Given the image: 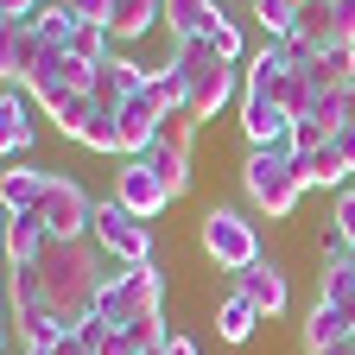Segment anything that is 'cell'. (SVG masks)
<instances>
[{
	"label": "cell",
	"mask_w": 355,
	"mask_h": 355,
	"mask_svg": "<svg viewBox=\"0 0 355 355\" xmlns=\"http://www.w3.org/2000/svg\"><path fill=\"white\" fill-rule=\"evenodd\" d=\"M292 7H304V0H292Z\"/></svg>",
	"instance_id": "obj_38"
},
{
	"label": "cell",
	"mask_w": 355,
	"mask_h": 355,
	"mask_svg": "<svg viewBox=\"0 0 355 355\" xmlns=\"http://www.w3.org/2000/svg\"><path fill=\"white\" fill-rule=\"evenodd\" d=\"M38 58H44L38 26H0V76H7V89L13 83L26 89V76L38 70Z\"/></svg>",
	"instance_id": "obj_13"
},
{
	"label": "cell",
	"mask_w": 355,
	"mask_h": 355,
	"mask_svg": "<svg viewBox=\"0 0 355 355\" xmlns=\"http://www.w3.org/2000/svg\"><path fill=\"white\" fill-rule=\"evenodd\" d=\"M89 241H96L114 266H153V229L127 203H114V197L96 203V229H89Z\"/></svg>",
	"instance_id": "obj_5"
},
{
	"label": "cell",
	"mask_w": 355,
	"mask_h": 355,
	"mask_svg": "<svg viewBox=\"0 0 355 355\" xmlns=\"http://www.w3.org/2000/svg\"><path fill=\"white\" fill-rule=\"evenodd\" d=\"M318 102H324V96H318V89H311V76L292 64V70H286V83H279V108H286L292 121H304V114L318 108Z\"/></svg>",
	"instance_id": "obj_27"
},
{
	"label": "cell",
	"mask_w": 355,
	"mask_h": 355,
	"mask_svg": "<svg viewBox=\"0 0 355 355\" xmlns=\"http://www.w3.org/2000/svg\"><path fill=\"white\" fill-rule=\"evenodd\" d=\"M178 70H184L191 76V114L197 121H216L222 108H229V96H235V89H241V76H235V64H222V58H209V44L203 38H184V44H178V58H171Z\"/></svg>",
	"instance_id": "obj_3"
},
{
	"label": "cell",
	"mask_w": 355,
	"mask_h": 355,
	"mask_svg": "<svg viewBox=\"0 0 355 355\" xmlns=\"http://www.w3.org/2000/svg\"><path fill=\"white\" fill-rule=\"evenodd\" d=\"M343 336H355V330H349V311L318 298V304H311V318H304V349L318 355V349H330V343H343Z\"/></svg>",
	"instance_id": "obj_21"
},
{
	"label": "cell",
	"mask_w": 355,
	"mask_h": 355,
	"mask_svg": "<svg viewBox=\"0 0 355 355\" xmlns=\"http://www.w3.org/2000/svg\"><path fill=\"white\" fill-rule=\"evenodd\" d=\"M146 76L153 70H140V64H133V58H108V64H96V89H89V96H96V108H108V114H121L133 96H140V89H146Z\"/></svg>",
	"instance_id": "obj_11"
},
{
	"label": "cell",
	"mask_w": 355,
	"mask_h": 355,
	"mask_svg": "<svg viewBox=\"0 0 355 355\" xmlns=\"http://www.w3.org/2000/svg\"><path fill=\"white\" fill-rule=\"evenodd\" d=\"M58 355H102V349H89V343H83V336H76V330H70V336H64V343H58Z\"/></svg>",
	"instance_id": "obj_36"
},
{
	"label": "cell",
	"mask_w": 355,
	"mask_h": 355,
	"mask_svg": "<svg viewBox=\"0 0 355 355\" xmlns=\"http://www.w3.org/2000/svg\"><path fill=\"white\" fill-rule=\"evenodd\" d=\"M108 254L96 248V241H44V254L32 260V273H38V292H44V311L64 324V330H76V324H89L96 318V304H102V292H108Z\"/></svg>",
	"instance_id": "obj_1"
},
{
	"label": "cell",
	"mask_w": 355,
	"mask_h": 355,
	"mask_svg": "<svg viewBox=\"0 0 355 355\" xmlns=\"http://www.w3.org/2000/svg\"><path fill=\"white\" fill-rule=\"evenodd\" d=\"M311 76V89L318 96H343V89L355 83V44H330V51H318L311 64H298Z\"/></svg>",
	"instance_id": "obj_17"
},
{
	"label": "cell",
	"mask_w": 355,
	"mask_h": 355,
	"mask_svg": "<svg viewBox=\"0 0 355 355\" xmlns=\"http://www.w3.org/2000/svg\"><path fill=\"white\" fill-rule=\"evenodd\" d=\"M165 19V0H114V19H108V38H140Z\"/></svg>",
	"instance_id": "obj_22"
},
{
	"label": "cell",
	"mask_w": 355,
	"mask_h": 355,
	"mask_svg": "<svg viewBox=\"0 0 355 355\" xmlns=\"http://www.w3.org/2000/svg\"><path fill=\"white\" fill-rule=\"evenodd\" d=\"M159 355H203V349H197V336H171V343H165Z\"/></svg>",
	"instance_id": "obj_34"
},
{
	"label": "cell",
	"mask_w": 355,
	"mask_h": 355,
	"mask_svg": "<svg viewBox=\"0 0 355 355\" xmlns=\"http://www.w3.org/2000/svg\"><path fill=\"white\" fill-rule=\"evenodd\" d=\"M83 146H89V153H108V159H114V153H121V121H114V114L102 108L96 121H89V133H83ZM121 159H127V153H121Z\"/></svg>",
	"instance_id": "obj_28"
},
{
	"label": "cell",
	"mask_w": 355,
	"mask_h": 355,
	"mask_svg": "<svg viewBox=\"0 0 355 355\" xmlns=\"http://www.w3.org/2000/svg\"><path fill=\"white\" fill-rule=\"evenodd\" d=\"M318 355H355V336H343V343H330V349H318Z\"/></svg>",
	"instance_id": "obj_37"
},
{
	"label": "cell",
	"mask_w": 355,
	"mask_h": 355,
	"mask_svg": "<svg viewBox=\"0 0 355 355\" xmlns=\"http://www.w3.org/2000/svg\"><path fill=\"white\" fill-rule=\"evenodd\" d=\"M241 191H248V203H254L266 222H286V216L298 209V197H304V178H298V165H292V146L248 153V165H241Z\"/></svg>",
	"instance_id": "obj_2"
},
{
	"label": "cell",
	"mask_w": 355,
	"mask_h": 355,
	"mask_svg": "<svg viewBox=\"0 0 355 355\" xmlns=\"http://www.w3.org/2000/svg\"><path fill=\"white\" fill-rule=\"evenodd\" d=\"M89 89H96V64H83L70 44H44L38 70L26 76V96L44 102V108H58V102H70V96H89Z\"/></svg>",
	"instance_id": "obj_6"
},
{
	"label": "cell",
	"mask_w": 355,
	"mask_h": 355,
	"mask_svg": "<svg viewBox=\"0 0 355 355\" xmlns=\"http://www.w3.org/2000/svg\"><path fill=\"white\" fill-rule=\"evenodd\" d=\"M44 114L58 121V133H64V140H76V146H83V133H89V121H96L102 108H96V96H70V102H58V108H44Z\"/></svg>",
	"instance_id": "obj_25"
},
{
	"label": "cell",
	"mask_w": 355,
	"mask_h": 355,
	"mask_svg": "<svg viewBox=\"0 0 355 355\" xmlns=\"http://www.w3.org/2000/svg\"><path fill=\"white\" fill-rule=\"evenodd\" d=\"M114 203H127L140 222H153V216H165V203H171V184L146 165V159H121V171H114Z\"/></svg>",
	"instance_id": "obj_10"
},
{
	"label": "cell",
	"mask_w": 355,
	"mask_h": 355,
	"mask_svg": "<svg viewBox=\"0 0 355 355\" xmlns=\"http://www.w3.org/2000/svg\"><path fill=\"white\" fill-rule=\"evenodd\" d=\"M44 184H51V171H38V165H7V171H0V203H7V209H38Z\"/></svg>",
	"instance_id": "obj_20"
},
{
	"label": "cell",
	"mask_w": 355,
	"mask_h": 355,
	"mask_svg": "<svg viewBox=\"0 0 355 355\" xmlns=\"http://www.w3.org/2000/svg\"><path fill=\"white\" fill-rule=\"evenodd\" d=\"M32 26H38V38H44V44H64V38L76 32V13H70V0H64V7H38V19H32Z\"/></svg>",
	"instance_id": "obj_29"
},
{
	"label": "cell",
	"mask_w": 355,
	"mask_h": 355,
	"mask_svg": "<svg viewBox=\"0 0 355 355\" xmlns=\"http://www.w3.org/2000/svg\"><path fill=\"white\" fill-rule=\"evenodd\" d=\"M241 133H248V146L266 153V146H292V114L279 102H266V96H241Z\"/></svg>",
	"instance_id": "obj_12"
},
{
	"label": "cell",
	"mask_w": 355,
	"mask_h": 355,
	"mask_svg": "<svg viewBox=\"0 0 355 355\" xmlns=\"http://www.w3.org/2000/svg\"><path fill=\"white\" fill-rule=\"evenodd\" d=\"M292 38H304L311 51L349 44V32H343V13H336V0H304V7H298V32H292Z\"/></svg>",
	"instance_id": "obj_16"
},
{
	"label": "cell",
	"mask_w": 355,
	"mask_h": 355,
	"mask_svg": "<svg viewBox=\"0 0 355 355\" xmlns=\"http://www.w3.org/2000/svg\"><path fill=\"white\" fill-rule=\"evenodd\" d=\"M203 254L222 266V273H248L254 260H266L254 222H248L241 209H209V216H203Z\"/></svg>",
	"instance_id": "obj_8"
},
{
	"label": "cell",
	"mask_w": 355,
	"mask_h": 355,
	"mask_svg": "<svg viewBox=\"0 0 355 355\" xmlns=\"http://www.w3.org/2000/svg\"><path fill=\"white\" fill-rule=\"evenodd\" d=\"M76 336H83L89 349H108V343H114V324H108L102 311H96V318H89V324H76Z\"/></svg>",
	"instance_id": "obj_31"
},
{
	"label": "cell",
	"mask_w": 355,
	"mask_h": 355,
	"mask_svg": "<svg viewBox=\"0 0 355 355\" xmlns=\"http://www.w3.org/2000/svg\"><path fill=\"white\" fill-rule=\"evenodd\" d=\"M330 235L355 254V184H343V197H336V216H330Z\"/></svg>",
	"instance_id": "obj_30"
},
{
	"label": "cell",
	"mask_w": 355,
	"mask_h": 355,
	"mask_svg": "<svg viewBox=\"0 0 355 355\" xmlns=\"http://www.w3.org/2000/svg\"><path fill=\"white\" fill-rule=\"evenodd\" d=\"M292 165H298V178H304V191H336L343 178H349V171H343V159H336L330 146H324V153H304V159L292 153Z\"/></svg>",
	"instance_id": "obj_24"
},
{
	"label": "cell",
	"mask_w": 355,
	"mask_h": 355,
	"mask_svg": "<svg viewBox=\"0 0 355 355\" xmlns=\"http://www.w3.org/2000/svg\"><path fill=\"white\" fill-rule=\"evenodd\" d=\"M209 19H216V0H165V26H171L178 44H184V38H203Z\"/></svg>",
	"instance_id": "obj_23"
},
{
	"label": "cell",
	"mask_w": 355,
	"mask_h": 355,
	"mask_svg": "<svg viewBox=\"0 0 355 355\" xmlns=\"http://www.w3.org/2000/svg\"><path fill=\"white\" fill-rule=\"evenodd\" d=\"M44 241H51V229H44L38 209H7V266H32Z\"/></svg>",
	"instance_id": "obj_14"
},
{
	"label": "cell",
	"mask_w": 355,
	"mask_h": 355,
	"mask_svg": "<svg viewBox=\"0 0 355 355\" xmlns=\"http://www.w3.org/2000/svg\"><path fill=\"white\" fill-rule=\"evenodd\" d=\"M330 153L343 159V171H355V127H343L336 140H330Z\"/></svg>",
	"instance_id": "obj_33"
},
{
	"label": "cell",
	"mask_w": 355,
	"mask_h": 355,
	"mask_svg": "<svg viewBox=\"0 0 355 355\" xmlns=\"http://www.w3.org/2000/svg\"><path fill=\"white\" fill-rule=\"evenodd\" d=\"M26 146H32V108H26L19 89H7L0 96V153H7V165L26 159Z\"/></svg>",
	"instance_id": "obj_18"
},
{
	"label": "cell",
	"mask_w": 355,
	"mask_h": 355,
	"mask_svg": "<svg viewBox=\"0 0 355 355\" xmlns=\"http://www.w3.org/2000/svg\"><path fill=\"white\" fill-rule=\"evenodd\" d=\"M235 292H248L260 311H266V318H279V311H286V273H279V260H254L248 266V273H235Z\"/></svg>",
	"instance_id": "obj_15"
},
{
	"label": "cell",
	"mask_w": 355,
	"mask_h": 355,
	"mask_svg": "<svg viewBox=\"0 0 355 355\" xmlns=\"http://www.w3.org/2000/svg\"><path fill=\"white\" fill-rule=\"evenodd\" d=\"M203 44H209V58H222V64H241L248 58V44H241V26L216 7V19H209V32H203Z\"/></svg>",
	"instance_id": "obj_26"
},
{
	"label": "cell",
	"mask_w": 355,
	"mask_h": 355,
	"mask_svg": "<svg viewBox=\"0 0 355 355\" xmlns=\"http://www.w3.org/2000/svg\"><path fill=\"white\" fill-rule=\"evenodd\" d=\"M260 324H266V311H260L248 292H229V298H222V311H216V336H222V343H248Z\"/></svg>",
	"instance_id": "obj_19"
},
{
	"label": "cell",
	"mask_w": 355,
	"mask_h": 355,
	"mask_svg": "<svg viewBox=\"0 0 355 355\" xmlns=\"http://www.w3.org/2000/svg\"><path fill=\"white\" fill-rule=\"evenodd\" d=\"M102 318L121 330V324H140V318H165V273L159 266H114V279L102 292Z\"/></svg>",
	"instance_id": "obj_4"
},
{
	"label": "cell",
	"mask_w": 355,
	"mask_h": 355,
	"mask_svg": "<svg viewBox=\"0 0 355 355\" xmlns=\"http://www.w3.org/2000/svg\"><path fill=\"white\" fill-rule=\"evenodd\" d=\"M336 114H343V127H355V83L343 89V96H336Z\"/></svg>",
	"instance_id": "obj_35"
},
{
	"label": "cell",
	"mask_w": 355,
	"mask_h": 355,
	"mask_svg": "<svg viewBox=\"0 0 355 355\" xmlns=\"http://www.w3.org/2000/svg\"><path fill=\"white\" fill-rule=\"evenodd\" d=\"M191 140H197V114H191V108H178V114H165L159 140H153V153H146V165L171 184V197H184V191H191Z\"/></svg>",
	"instance_id": "obj_9"
},
{
	"label": "cell",
	"mask_w": 355,
	"mask_h": 355,
	"mask_svg": "<svg viewBox=\"0 0 355 355\" xmlns=\"http://www.w3.org/2000/svg\"><path fill=\"white\" fill-rule=\"evenodd\" d=\"M38 216H44V229H51V241H89V229H96V197H89L76 178L51 171V184L38 197Z\"/></svg>",
	"instance_id": "obj_7"
},
{
	"label": "cell",
	"mask_w": 355,
	"mask_h": 355,
	"mask_svg": "<svg viewBox=\"0 0 355 355\" xmlns=\"http://www.w3.org/2000/svg\"><path fill=\"white\" fill-rule=\"evenodd\" d=\"M70 13L89 19V26H108V19H114V0H70Z\"/></svg>",
	"instance_id": "obj_32"
}]
</instances>
